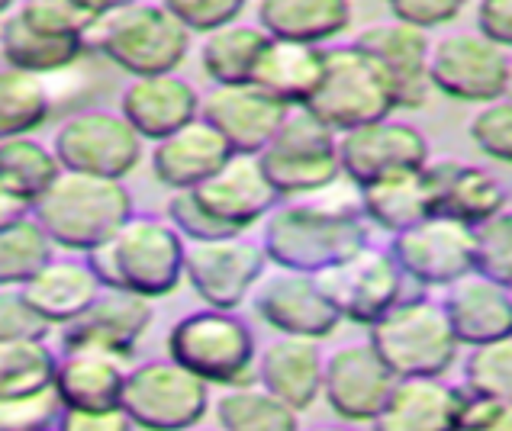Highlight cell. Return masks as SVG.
Here are the masks:
<instances>
[{
	"label": "cell",
	"mask_w": 512,
	"mask_h": 431,
	"mask_svg": "<svg viewBox=\"0 0 512 431\" xmlns=\"http://www.w3.org/2000/svg\"><path fill=\"white\" fill-rule=\"evenodd\" d=\"M371 245V222L361 206V187L348 177L310 197L281 200L265 216L261 248L271 264L319 274Z\"/></svg>",
	"instance_id": "cell-1"
},
{
	"label": "cell",
	"mask_w": 512,
	"mask_h": 431,
	"mask_svg": "<svg viewBox=\"0 0 512 431\" xmlns=\"http://www.w3.org/2000/svg\"><path fill=\"white\" fill-rule=\"evenodd\" d=\"M184 255L187 239L165 216L133 213L84 258L107 290H129L158 300L178 290L184 280Z\"/></svg>",
	"instance_id": "cell-2"
},
{
	"label": "cell",
	"mask_w": 512,
	"mask_h": 431,
	"mask_svg": "<svg viewBox=\"0 0 512 431\" xmlns=\"http://www.w3.org/2000/svg\"><path fill=\"white\" fill-rule=\"evenodd\" d=\"M133 213V193L123 181L65 168L33 206V216L49 232V239L58 248L81 255L104 245Z\"/></svg>",
	"instance_id": "cell-3"
},
{
	"label": "cell",
	"mask_w": 512,
	"mask_h": 431,
	"mask_svg": "<svg viewBox=\"0 0 512 431\" xmlns=\"http://www.w3.org/2000/svg\"><path fill=\"white\" fill-rule=\"evenodd\" d=\"M190 29L158 0H133L126 7L107 10L87 36V46L123 68L133 78L142 74L178 71L190 52Z\"/></svg>",
	"instance_id": "cell-4"
},
{
	"label": "cell",
	"mask_w": 512,
	"mask_h": 431,
	"mask_svg": "<svg viewBox=\"0 0 512 431\" xmlns=\"http://www.w3.org/2000/svg\"><path fill=\"white\" fill-rule=\"evenodd\" d=\"M168 358L210 386H245L258 380V345L236 309L203 306L181 316L168 332Z\"/></svg>",
	"instance_id": "cell-5"
},
{
	"label": "cell",
	"mask_w": 512,
	"mask_h": 431,
	"mask_svg": "<svg viewBox=\"0 0 512 431\" xmlns=\"http://www.w3.org/2000/svg\"><path fill=\"white\" fill-rule=\"evenodd\" d=\"M368 341L393 377H445L461 351L442 300L426 293H406L371 325Z\"/></svg>",
	"instance_id": "cell-6"
},
{
	"label": "cell",
	"mask_w": 512,
	"mask_h": 431,
	"mask_svg": "<svg viewBox=\"0 0 512 431\" xmlns=\"http://www.w3.org/2000/svg\"><path fill=\"white\" fill-rule=\"evenodd\" d=\"M258 158L281 200L310 197L345 177L339 165V132L306 107L287 110L281 129Z\"/></svg>",
	"instance_id": "cell-7"
},
{
	"label": "cell",
	"mask_w": 512,
	"mask_h": 431,
	"mask_svg": "<svg viewBox=\"0 0 512 431\" xmlns=\"http://www.w3.org/2000/svg\"><path fill=\"white\" fill-rule=\"evenodd\" d=\"M306 110L316 113L329 129L345 132L397 113V103H393V91L374 58L361 52L355 42H348V46L326 49L323 81L306 103Z\"/></svg>",
	"instance_id": "cell-8"
},
{
	"label": "cell",
	"mask_w": 512,
	"mask_h": 431,
	"mask_svg": "<svg viewBox=\"0 0 512 431\" xmlns=\"http://www.w3.org/2000/svg\"><path fill=\"white\" fill-rule=\"evenodd\" d=\"M123 409L142 431H184L210 412V383L171 358L145 361L129 367Z\"/></svg>",
	"instance_id": "cell-9"
},
{
	"label": "cell",
	"mask_w": 512,
	"mask_h": 431,
	"mask_svg": "<svg viewBox=\"0 0 512 431\" xmlns=\"http://www.w3.org/2000/svg\"><path fill=\"white\" fill-rule=\"evenodd\" d=\"M142 145L145 139L133 123L123 113L110 110H84L68 116L52 136V152L65 171L116 177V181L139 168Z\"/></svg>",
	"instance_id": "cell-10"
},
{
	"label": "cell",
	"mask_w": 512,
	"mask_h": 431,
	"mask_svg": "<svg viewBox=\"0 0 512 431\" xmlns=\"http://www.w3.org/2000/svg\"><path fill=\"white\" fill-rule=\"evenodd\" d=\"M316 277L342 322L368 325V329L387 309L403 300L409 284L397 258L390 255V248H380L374 242L355 251V255L335 261Z\"/></svg>",
	"instance_id": "cell-11"
},
{
	"label": "cell",
	"mask_w": 512,
	"mask_h": 431,
	"mask_svg": "<svg viewBox=\"0 0 512 431\" xmlns=\"http://www.w3.org/2000/svg\"><path fill=\"white\" fill-rule=\"evenodd\" d=\"M509 62V52L480 29L477 33H448L435 39L429 52L432 91L484 107L490 100L506 97Z\"/></svg>",
	"instance_id": "cell-12"
},
{
	"label": "cell",
	"mask_w": 512,
	"mask_h": 431,
	"mask_svg": "<svg viewBox=\"0 0 512 431\" xmlns=\"http://www.w3.org/2000/svg\"><path fill=\"white\" fill-rule=\"evenodd\" d=\"M390 255L416 287H448L458 277L477 271L474 229L451 216H426L416 226L390 235Z\"/></svg>",
	"instance_id": "cell-13"
},
{
	"label": "cell",
	"mask_w": 512,
	"mask_h": 431,
	"mask_svg": "<svg viewBox=\"0 0 512 431\" xmlns=\"http://www.w3.org/2000/svg\"><path fill=\"white\" fill-rule=\"evenodd\" d=\"M268 264L271 261L261 242H248L242 235L187 242L184 280L203 300V306L239 309L245 300H252V290L265 277Z\"/></svg>",
	"instance_id": "cell-14"
},
{
	"label": "cell",
	"mask_w": 512,
	"mask_h": 431,
	"mask_svg": "<svg viewBox=\"0 0 512 431\" xmlns=\"http://www.w3.org/2000/svg\"><path fill=\"white\" fill-rule=\"evenodd\" d=\"M252 309L277 335H303L323 341L342 325V316L319 287L316 274L290 271V267L277 264L274 271H265V277L252 290Z\"/></svg>",
	"instance_id": "cell-15"
},
{
	"label": "cell",
	"mask_w": 512,
	"mask_h": 431,
	"mask_svg": "<svg viewBox=\"0 0 512 431\" xmlns=\"http://www.w3.org/2000/svg\"><path fill=\"white\" fill-rule=\"evenodd\" d=\"M351 42H355L361 52H368L377 62V68L384 71L397 110L426 107V100L432 94L429 29L390 17V20L364 26Z\"/></svg>",
	"instance_id": "cell-16"
},
{
	"label": "cell",
	"mask_w": 512,
	"mask_h": 431,
	"mask_svg": "<svg viewBox=\"0 0 512 431\" xmlns=\"http://www.w3.org/2000/svg\"><path fill=\"white\" fill-rule=\"evenodd\" d=\"M429 158L432 152L422 129H416L413 123L393 120V116L339 132L342 174L358 187L400 171H416Z\"/></svg>",
	"instance_id": "cell-17"
},
{
	"label": "cell",
	"mask_w": 512,
	"mask_h": 431,
	"mask_svg": "<svg viewBox=\"0 0 512 431\" xmlns=\"http://www.w3.org/2000/svg\"><path fill=\"white\" fill-rule=\"evenodd\" d=\"M393 370L371 341H351L326 354L323 399L342 422H374L393 390Z\"/></svg>",
	"instance_id": "cell-18"
},
{
	"label": "cell",
	"mask_w": 512,
	"mask_h": 431,
	"mask_svg": "<svg viewBox=\"0 0 512 431\" xmlns=\"http://www.w3.org/2000/svg\"><path fill=\"white\" fill-rule=\"evenodd\" d=\"M287 110L255 84H213L200 97V116L229 142L232 152L242 155L265 152Z\"/></svg>",
	"instance_id": "cell-19"
},
{
	"label": "cell",
	"mask_w": 512,
	"mask_h": 431,
	"mask_svg": "<svg viewBox=\"0 0 512 431\" xmlns=\"http://www.w3.org/2000/svg\"><path fill=\"white\" fill-rule=\"evenodd\" d=\"M155 309L149 296L104 290L75 322L62 329V348H91L116 358H133L142 335L152 329Z\"/></svg>",
	"instance_id": "cell-20"
},
{
	"label": "cell",
	"mask_w": 512,
	"mask_h": 431,
	"mask_svg": "<svg viewBox=\"0 0 512 431\" xmlns=\"http://www.w3.org/2000/svg\"><path fill=\"white\" fill-rule=\"evenodd\" d=\"M194 190L203 200V206L236 235L252 229L255 222H265V216L281 203L274 184L268 181L261 158L242 152H232L226 165Z\"/></svg>",
	"instance_id": "cell-21"
},
{
	"label": "cell",
	"mask_w": 512,
	"mask_h": 431,
	"mask_svg": "<svg viewBox=\"0 0 512 431\" xmlns=\"http://www.w3.org/2000/svg\"><path fill=\"white\" fill-rule=\"evenodd\" d=\"M120 113L145 142H158L200 116V91L178 71L142 74L120 94Z\"/></svg>",
	"instance_id": "cell-22"
},
{
	"label": "cell",
	"mask_w": 512,
	"mask_h": 431,
	"mask_svg": "<svg viewBox=\"0 0 512 431\" xmlns=\"http://www.w3.org/2000/svg\"><path fill=\"white\" fill-rule=\"evenodd\" d=\"M426 177L432 187L435 213L451 216L464 226H480L506 210V187L493 171L461 158H429Z\"/></svg>",
	"instance_id": "cell-23"
},
{
	"label": "cell",
	"mask_w": 512,
	"mask_h": 431,
	"mask_svg": "<svg viewBox=\"0 0 512 431\" xmlns=\"http://www.w3.org/2000/svg\"><path fill=\"white\" fill-rule=\"evenodd\" d=\"M442 309L458 341L467 348L512 335V287L480 271L448 284L442 293Z\"/></svg>",
	"instance_id": "cell-24"
},
{
	"label": "cell",
	"mask_w": 512,
	"mask_h": 431,
	"mask_svg": "<svg viewBox=\"0 0 512 431\" xmlns=\"http://www.w3.org/2000/svg\"><path fill=\"white\" fill-rule=\"evenodd\" d=\"M323 370L326 354L319 338L277 335L265 351H258V383L297 412L316 406L323 396Z\"/></svg>",
	"instance_id": "cell-25"
},
{
	"label": "cell",
	"mask_w": 512,
	"mask_h": 431,
	"mask_svg": "<svg viewBox=\"0 0 512 431\" xmlns=\"http://www.w3.org/2000/svg\"><path fill=\"white\" fill-rule=\"evenodd\" d=\"M232 155L229 142L197 116L171 136L158 139L152 148V174L168 190H194L226 165Z\"/></svg>",
	"instance_id": "cell-26"
},
{
	"label": "cell",
	"mask_w": 512,
	"mask_h": 431,
	"mask_svg": "<svg viewBox=\"0 0 512 431\" xmlns=\"http://www.w3.org/2000/svg\"><path fill=\"white\" fill-rule=\"evenodd\" d=\"M126 374V358L91 348H62L55 367V393L65 409L123 406Z\"/></svg>",
	"instance_id": "cell-27"
},
{
	"label": "cell",
	"mask_w": 512,
	"mask_h": 431,
	"mask_svg": "<svg viewBox=\"0 0 512 431\" xmlns=\"http://www.w3.org/2000/svg\"><path fill=\"white\" fill-rule=\"evenodd\" d=\"M326 71V49L310 46V42L294 39H268L258 65L252 71V81L258 91H265L284 107H306L316 94L319 81Z\"/></svg>",
	"instance_id": "cell-28"
},
{
	"label": "cell",
	"mask_w": 512,
	"mask_h": 431,
	"mask_svg": "<svg viewBox=\"0 0 512 431\" xmlns=\"http://www.w3.org/2000/svg\"><path fill=\"white\" fill-rule=\"evenodd\" d=\"M371 431H455V383H445V377H397Z\"/></svg>",
	"instance_id": "cell-29"
},
{
	"label": "cell",
	"mask_w": 512,
	"mask_h": 431,
	"mask_svg": "<svg viewBox=\"0 0 512 431\" xmlns=\"http://www.w3.org/2000/svg\"><path fill=\"white\" fill-rule=\"evenodd\" d=\"M104 290L107 287L100 284L87 258H52L33 280L23 284L26 300L36 306L39 316L62 329L75 322Z\"/></svg>",
	"instance_id": "cell-30"
},
{
	"label": "cell",
	"mask_w": 512,
	"mask_h": 431,
	"mask_svg": "<svg viewBox=\"0 0 512 431\" xmlns=\"http://www.w3.org/2000/svg\"><path fill=\"white\" fill-rule=\"evenodd\" d=\"M84 49H87L84 39L49 33V29L26 20L17 7L0 20V58L10 68L49 78V74L68 71Z\"/></svg>",
	"instance_id": "cell-31"
},
{
	"label": "cell",
	"mask_w": 512,
	"mask_h": 431,
	"mask_svg": "<svg viewBox=\"0 0 512 431\" xmlns=\"http://www.w3.org/2000/svg\"><path fill=\"white\" fill-rule=\"evenodd\" d=\"M351 23V0H258V26L274 39L323 46Z\"/></svg>",
	"instance_id": "cell-32"
},
{
	"label": "cell",
	"mask_w": 512,
	"mask_h": 431,
	"mask_svg": "<svg viewBox=\"0 0 512 431\" xmlns=\"http://www.w3.org/2000/svg\"><path fill=\"white\" fill-rule=\"evenodd\" d=\"M361 206L371 226L397 235L409 226H416L426 216L435 213L432 187L426 177V165L416 171H400L390 177H380L374 184L361 187Z\"/></svg>",
	"instance_id": "cell-33"
},
{
	"label": "cell",
	"mask_w": 512,
	"mask_h": 431,
	"mask_svg": "<svg viewBox=\"0 0 512 431\" xmlns=\"http://www.w3.org/2000/svg\"><path fill=\"white\" fill-rule=\"evenodd\" d=\"M268 33L258 23L232 20L203 33L200 42V68L213 84H248L261 52L268 46Z\"/></svg>",
	"instance_id": "cell-34"
},
{
	"label": "cell",
	"mask_w": 512,
	"mask_h": 431,
	"mask_svg": "<svg viewBox=\"0 0 512 431\" xmlns=\"http://www.w3.org/2000/svg\"><path fill=\"white\" fill-rule=\"evenodd\" d=\"M58 174H62V161L55 158L52 145H42L29 136L0 142V190L23 203L26 210H33Z\"/></svg>",
	"instance_id": "cell-35"
},
{
	"label": "cell",
	"mask_w": 512,
	"mask_h": 431,
	"mask_svg": "<svg viewBox=\"0 0 512 431\" xmlns=\"http://www.w3.org/2000/svg\"><path fill=\"white\" fill-rule=\"evenodd\" d=\"M216 425L223 431H300V412L255 380L223 390L216 399Z\"/></svg>",
	"instance_id": "cell-36"
},
{
	"label": "cell",
	"mask_w": 512,
	"mask_h": 431,
	"mask_svg": "<svg viewBox=\"0 0 512 431\" xmlns=\"http://www.w3.org/2000/svg\"><path fill=\"white\" fill-rule=\"evenodd\" d=\"M52 113L46 78L0 65V142L36 132Z\"/></svg>",
	"instance_id": "cell-37"
},
{
	"label": "cell",
	"mask_w": 512,
	"mask_h": 431,
	"mask_svg": "<svg viewBox=\"0 0 512 431\" xmlns=\"http://www.w3.org/2000/svg\"><path fill=\"white\" fill-rule=\"evenodd\" d=\"M55 367L58 354L46 345V338L0 341V403L52 390Z\"/></svg>",
	"instance_id": "cell-38"
},
{
	"label": "cell",
	"mask_w": 512,
	"mask_h": 431,
	"mask_svg": "<svg viewBox=\"0 0 512 431\" xmlns=\"http://www.w3.org/2000/svg\"><path fill=\"white\" fill-rule=\"evenodd\" d=\"M55 258V242L33 210L0 226V284L23 287Z\"/></svg>",
	"instance_id": "cell-39"
},
{
	"label": "cell",
	"mask_w": 512,
	"mask_h": 431,
	"mask_svg": "<svg viewBox=\"0 0 512 431\" xmlns=\"http://www.w3.org/2000/svg\"><path fill=\"white\" fill-rule=\"evenodd\" d=\"M17 10L36 26L49 29V33L75 36L84 42L97 26V20L104 17V10L94 0H17Z\"/></svg>",
	"instance_id": "cell-40"
},
{
	"label": "cell",
	"mask_w": 512,
	"mask_h": 431,
	"mask_svg": "<svg viewBox=\"0 0 512 431\" xmlns=\"http://www.w3.org/2000/svg\"><path fill=\"white\" fill-rule=\"evenodd\" d=\"M464 380L503 403H512V335L467 351Z\"/></svg>",
	"instance_id": "cell-41"
},
{
	"label": "cell",
	"mask_w": 512,
	"mask_h": 431,
	"mask_svg": "<svg viewBox=\"0 0 512 431\" xmlns=\"http://www.w3.org/2000/svg\"><path fill=\"white\" fill-rule=\"evenodd\" d=\"M467 136H471L480 155L512 168V97H500L477 107L471 123H467Z\"/></svg>",
	"instance_id": "cell-42"
},
{
	"label": "cell",
	"mask_w": 512,
	"mask_h": 431,
	"mask_svg": "<svg viewBox=\"0 0 512 431\" xmlns=\"http://www.w3.org/2000/svg\"><path fill=\"white\" fill-rule=\"evenodd\" d=\"M477 245V271L500 284L512 287V210L490 216L487 222L474 226Z\"/></svg>",
	"instance_id": "cell-43"
},
{
	"label": "cell",
	"mask_w": 512,
	"mask_h": 431,
	"mask_svg": "<svg viewBox=\"0 0 512 431\" xmlns=\"http://www.w3.org/2000/svg\"><path fill=\"white\" fill-rule=\"evenodd\" d=\"M165 219L184 235L187 242L229 239V235H236V232H229L207 206H203L197 190H171L168 206H165Z\"/></svg>",
	"instance_id": "cell-44"
},
{
	"label": "cell",
	"mask_w": 512,
	"mask_h": 431,
	"mask_svg": "<svg viewBox=\"0 0 512 431\" xmlns=\"http://www.w3.org/2000/svg\"><path fill=\"white\" fill-rule=\"evenodd\" d=\"M62 409L65 406H62V399H58L55 386H52V390L33 393V396L10 399V403H0V431H42V428H55Z\"/></svg>",
	"instance_id": "cell-45"
},
{
	"label": "cell",
	"mask_w": 512,
	"mask_h": 431,
	"mask_svg": "<svg viewBox=\"0 0 512 431\" xmlns=\"http://www.w3.org/2000/svg\"><path fill=\"white\" fill-rule=\"evenodd\" d=\"M52 325L26 300L23 287L0 284V341L17 338H46Z\"/></svg>",
	"instance_id": "cell-46"
},
{
	"label": "cell",
	"mask_w": 512,
	"mask_h": 431,
	"mask_svg": "<svg viewBox=\"0 0 512 431\" xmlns=\"http://www.w3.org/2000/svg\"><path fill=\"white\" fill-rule=\"evenodd\" d=\"M190 33H210L216 26H226L242 17L248 0H162Z\"/></svg>",
	"instance_id": "cell-47"
},
{
	"label": "cell",
	"mask_w": 512,
	"mask_h": 431,
	"mask_svg": "<svg viewBox=\"0 0 512 431\" xmlns=\"http://www.w3.org/2000/svg\"><path fill=\"white\" fill-rule=\"evenodd\" d=\"M384 4L390 10V17L422 26V29H435V26L458 20L461 10L467 7V0H384Z\"/></svg>",
	"instance_id": "cell-48"
},
{
	"label": "cell",
	"mask_w": 512,
	"mask_h": 431,
	"mask_svg": "<svg viewBox=\"0 0 512 431\" xmlns=\"http://www.w3.org/2000/svg\"><path fill=\"white\" fill-rule=\"evenodd\" d=\"M58 431H133V419L123 406L107 409H62L58 415Z\"/></svg>",
	"instance_id": "cell-49"
},
{
	"label": "cell",
	"mask_w": 512,
	"mask_h": 431,
	"mask_svg": "<svg viewBox=\"0 0 512 431\" xmlns=\"http://www.w3.org/2000/svg\"><path fill=\"white\" fill-rule=\"evenodd\" d=\"M477 29L490 36L496 46L512 49V0H480Z\"/></svg>",
	"instance_id": "cell-50"
},
{
	"label": "cell",
	"mask_w": 512,
	"mask_h": 431,
	"mask_svg": "<svg viewBox=\"0 0 512 431\" xmlns=\"http://www.w3.org/2000/svg\"><path fill=\"white\" fill-rule=\"evenodd\" d=\"M474 431H512V403H500Z\"/></svg>",
	"instance_id": "cell-51"
},
{
	"label": "cell",
	"mask_w": 512,
	"mask_h": 431,
	"mask_svg": "<svg viewBox=\"0 0 512 431\" xmlns=\"http://www.w3.org/2000/svg\"><path fill=\"white\" fill-rule=\"evenodd\" d=\"M23 213H29L23 203H17L13 197H7L4 190H0V226H4V222H10V219H17V216H23Z\"/></svg>",
	"instance_id": "cell-52"
},
{
	"label": "cell",
	"mask_w": 512,
	"mask_h": 431,
	"mask_svg": "<svg viewBox=\"0 0 512 431\" xmlns=\"http://www.w3.org/2000/svg\"><path fill=\"white\" fill-rule=\"evenodd\" d=\"M94 4L100 7V10H116V7H126V4H133V0H94Z\"/></svg>",
	"instance_id": "cell-53"
},
{
	"label": "cell",
	"mask_w": 512,
	"mask_h": 431,
	"mask_svg": "<svg viewBox=\"0 0 512 431\" xmlns=\"http://www.w3.org/2000/svg\"><path fill=\"white\" fill-rule=\"evenodd\" d=\"M306 431H358V428H351V425H313Z\"/></svg>",
	"instance_id": "cell-54"
},
{
	"label": "cell",
	"mask_w": 512,
	"mask_h": 431,
	"mask_svg": "<svg viewBox=\"0 0 512 431\" xmlns=\"http://www.w3.org/2000/svg\"><path fill=\"white\" fill-rule=\"evenodd\" d=\"M13 7H17V0H0V20H4Z\"/></svg>",
	"instance_id": "cell-55"
},
{
	"label": "cell",
	"mask_w": 512,
	"mask_h": 431,
	"mask_svg": "<svg viewBox=\"0 0 512 431\" xmlns=\"http://www.w3.org/2000/svg\"><path fill=\"white\" fill-rule=\"evenodd\" d=\"M184 431H223V428H219V425H216V428H207V425H194V428H184Z\"/></svg>",
	"instance_id": "cell-56"
},
{
	"label": "cell",
	"mask_w": 512,
	"mask_h": 431,
	"mask_svg": "<svg viewBox=\"0 0 512 431\" xmlns=\"http://www.w3.org/2000/svg\"><path fill=\"white\" fill-rule=\"evenodd\" d=\"M506 97H512V62H509V91H506Z\"/></svg>",
	"instance_id": "cell-57"
},
{
	"label": "cell",
	"mask_w": 512,
	"mask_h": 431,
	"mask_svg": "<svg viewBox=\"0 0 512 431\" xmlns=\"http://www.w3.org/2000/svg\"><path fill=\"white\" fill-rule=\"evenodd\" d=\"M42 431H58V428H42Z\"/></svg>",
	"instance_id": "cell-58"
}]
</instances>
